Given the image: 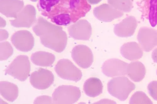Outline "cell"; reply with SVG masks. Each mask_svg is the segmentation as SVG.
Here are the masks:
<instances>
[{"mask_svg": "<svg viewBox=\"0 0 157 104\" xmlns=\"http://www.w3.org/2000/svg\"><path fill=\"white\" fill-rule=\"evenodd\" d=\"M33 30L40 37L41 43L45 47L61 53L66 48L67 35L62 28L48 22L43 18H39Z\"/></svg>", "mask_w": 157, "mask_h": 104, "instance_id": "cell-1", "label": "cell"}, {"mask_svg": "<svg viewBox=\"0 0 157 104\" xmlns=\"http://www.w3.org/2000/svg\"><path fill=\"white\" fill-rule=\"evenodd\" d=\"M136 88L135 84L125 76L113 78L108 84L110 95L122 101L126 100Z\"/></svg>", "mask_w": 157, "mask_h": 104, "instance_id": "cell-2", "label": "cell"}, {"mask_svg": "<svg viewBox=\"0 0 157 104\" xmlns=\"http://www.w3.org/2000/svg\"><path fill=\"white\" fill-rule=\"evenodd\" d=\"M31 65L29 57L20 55L16 57L5 70L9 75L21 81L27 80L31 71Z\"/></svg>", "mask_w": 157, "mask_h": 104, "instance_id": "cell-3", "label": "cell"}, {"mask_svg": "<svg viewBox=\"0 0 157 104\" xmlns=\"http://www.w3.org/2000/svg\"><path fill=\"white\" fill-rule=\"evenodd\" d=\"M81 96L79 88L72 85L60 86L55 89L52 95L54 104H74Z\"/></svg>", "mask_w": 157, "mask_h": 104, "instance_id": "cell-4", "label": "cell"}, {"mask_svg": "<svg viewBox=\"0 0 157 104\" xmlns=\"http://www.w3.org/2000/svg\"><path fill=\"white\" fill-rule=\"evenodd\" d=\"M55 70L61 78L77 82L82 79L81 70L67 59L59 60L56 65Z\"/></svg>", "mask_w": 157, "mask_h": 104, "instance_id": "cell-5", "label": "cell"}, {"mask_svg": "<svg viewBox=\"0 0 157 104\" xmlns=\"http://www.w3.org/2000/svg\"><path fill=\"white\" fill-rule=\"evenodd\" d=\"M54 80V76L51 71L41 68L33 72L30 77L32 85L39 90L48 88L53 84Z\"/></svg>", "mask_w": 157, "mask_h": 104, "instance_id": "cell-6", "label": "cell"}, {"mask_svg": "<svg viewBox=\"0 0 157 104\" xmlns=\"http://www.w3.org/2000/svg\"><path fill=\"white\" fill-rule=\"evenodd\" d=\"M71 57L78 66L83 69L90 68L94 61L92 51L86 45L75 46L72 50Z\"/></svg>", "mask_w": 157, "mask_h": 104, "instance_id": "cell-7", "label": "cell"}, {"mask_svg": "<svg viewBox=\"0 0 157 104\" xmlns=\"http://www.w3.org/2000/svg\"><path fill=\"white\" fill-rule=\"evenodd\" d=\"M11 41L16 48L23 52L31 50L34 45V38L33 34L27 30H20L12 35Z\"/></svg>", "mask_w": 157, "mask_h": 104, "instance_id": "cell-8", "label": "cell"}, {"mask_svg": "<svg viewBox=\"0 0 157 104\" xmlns=\"http://www.w3.org/2000/svg\"><path fill=\"white\" fill-rule=\"evenodd\" d=\"M128 63L117 59H111L105 62L102 67L103 74L110 77L124 76L127 74Z\"/></svg>", "mask_w": 157, "mask_h": 104, "instance_id": "cell-9", "label": "cell"}, {"mask_svg": "<svg viewBox=\"0 0 157 104\" xmlns=\"http://www.w3.org/2000/svg\"><path fill=\"white\" fill-rule=\"evenodd\" d=\"M137 39L143 50L149 52L157 46V30L142 27L138 32Z\"/></svg>", "mask_w": 157, "mask_h": 104, "instance_id": "cell-10", "label": "cell"}, {"mask_svg": "<svg viewBox=\"0 0 157 104\" xmlns=\"http://www.w3.org/2000/svg\"><path fill=\"white\" fill-rule=\"evenodd\" d=\"M36 19V11L31 5L25 6L19 13L15 19L10 21L13 27L17 28H29Z\"/></svg>", "mask_w": 157, "mask_h": 104, "instance_id": "cell-11", "label": "cell"}, {"mask_svg": "<svg viewBox=\"0 0 157 104\" xmlns=\"http://www.w3.org/2000/svg\"><path fill=\"white\" fill-rule=\"evenodd\" d=\"M68 31L70 36L75 39L86 41L92 34V27L87 20H82L71 26Z\"/></svg>", "mask_w": 157, "mask_h": 104, "instance_id": "cell-12", "label": "cell"}, {"mask_svg": "<svg viewBox=\"0 0 157 104\" xmlns=\"http://www.w3.org/2000/svg\"><path fill=\"white\" fill-rule=\"evenodd\" d=\"M94 14L98 20L105 22H111L124 15L123 12L114 8L109 4H103L96 7L94 10Z\"/></svg>", "mask_w": 157, "mask_h": 104, "instance_id": "cell-13", "label": "cell"}, {"mask_svg": "<svg viewBox=\"0 0 157 104\" xmlns=\"http://www.w3.org/2000/svg\"><path fill=\"white\" fill-rule=\"evenodd\" d=\"M137 25V22L135 17L129 16L119 23L115 25L114 32L115 34L119 37H131L135 33Z\"/></svg>", "mask_w": 157, "mask_h": 104, "instance_id": "cell-14", "label": "cell"}, {"mask_svg": "<svg viewBox=\"0 0 157 104\" xmlns=\"http://www.w3.org/2000/svg\"><path fill=\"white\" fill-rule=\"evenodd\" d=\"M23 5V2L19 0H1V12L7 17L15 18Z\"/></svg>", "mask_w": 157, "mask_h": 104, "instance_id": "cell-15", "label": "cell"}, {"mask_svg": "<svg viewBox=\"0 0 157 104\" xmlns=\"http://www.w3.org/2000/svg\"><path fill=\"white\" fill-rule=\"evenodd\" d=\"M121 53L126 59L130 61L138 60L143 56V51L139 45L135 42L124 44L121 47Z\"/></svg>", "mask_w": 157, "mask_h": 104, "instance_id": "cell-16", "label": "cell"}, {"mask_svg": "<svg viewBox=\"0 0 157 104\" xmlns=\"http://www.w3.org/2000/svg\"><path fill=\"white\" fill-rule=\"evenodd\" d=\"M146 70L144 64L140 61L128 64L127 75L133 81L139 82L145 77Z\"/></svg>", "mask_w": 157, "mask_h": 104, "instance_id": "cell-17", "label": "cell"}, {"mask_svg": "<svg viewBox=\"0 0 157 104\" xmlns=\"http://www.w3.org/2000/svg\"><path fill=\"white\" fill-rule=\"evenodd\" d=\"M103 84L98 78L90 77L85 82L83 90L85 94L88 96L95 98L102 93Z\"/></svg>", "mask_w": 157, "mask_h": 104, "instance_id": "cell-18", "label": "cell"}, {"mask_svg": "<svg viewBox=\"0 0 157 104\" xmlns=\"http://www.w3.org/2000/svg\"><path fill=\"white\" fill-rule=\"evenodd\" d=\"M33 63L38 66L50 67L56 59L54 55L45 51H39L32 54L31 58Z\"/></svg>", "mask_w": 157, "mask_h": 104, "instance_id": "cell-19", "label": "cell"}, {"mask_svg": "<svg viewBox=\"0 0 157 104\" xmlns=\"http://www.w3.org/2000/svg\"><path fill=\"white\" fill-rule=\"evenodd\" d=\"M0 92L6 100L13 102L18 97L19 89L17 86L13 83L2 81L0 83Z\"/></svg>", "mask_w": 157, "mask_h": 104, "instance_id": "cell-20", "label": "cell"}, {"mask_svg": "<svg viewBox=\"0 0 157 104\" xmlns=\"http://www.w3.org/2000/svg\"><path fill=\"white\" fill-rule=\"evenodd\" d=\"M108 2L114 8L122 12H130L132 8L131 0H108Z\"/></svg>", "mask_w": 157, "mask_h": 104, "instance_id": "cell-21", "label": "cell"}, {"mask_svg": "<svg viewBox=\"0 0 157 104\" xmlns=\"http://www.w3.org/2000/svg\"><path fill=\"white\" fill-rule=\"evenodd\" d=\"M129 103L152 104L153 102L145 93L138 91L136 92L131 98Z\"/></svg>", "mask_w": 157, "mask_h": 104, "instance_id": "cell-22", "label": "cell"}, {"mask_svg": "<svg viewBox=\"0 0 157 104\" xmlns=\"http://www.w3.org/2000/svg\"><path fill=\"white\" fill-rule=\"evenodd\" d=\"M1 61L6 60L13 53V49L11 44L7 41L1 43Z\"/></svg>", "mask_w": 157, "mask_h": 104, "instance_id": "cell-23", "label": "cell"}, {"mask_svg": "<svg viewBox=\"0 0 157 104\" xmlns=\"http://www.w3.org/2000/svg\"><path fill=\"white\" fill-rule=\"evenodd\" d=\"M149 18L152 27H155L157 24V0L151 1Z\"/></svg>", "mask_w": 157, "mask_h": 104, "instance_id": "cell-24", "label": "cell"}, {"mask_svg": "<svg viewBox=\"0 0 157 104\" xmlns=\"http://www.w3.org/2000/svg\"><path fill=\"white\" fill-rule=\"evenodd\" d=\"M59 0H40L41 7L45 11H50L53 6L58 4Z\"/></svg>", "mask_w": 157, "mask_h": 104, "instance_id": "cell-25", "label": "cell"}, {"mask_svg": "<svg viewBox=\"0 0 157 104\" xmlns=\"http://www.w3.org/2000/svg\"><path fill=\"white\" fill-rule=\"evenodd\" d=\"M54 22L58 25H65L70 23V18L67 14H61L54 18Z\"/></svg>", "mask_w": 157, "mask_h": 104, "instance_id": "cell-26", "label": "cell"}, {"mask_svg": "<svg viewBox=\"0 0 157 104\" xmlns=\"http://www.w3.org/2000/svg\"><path fill=\"white\" fill-rule=\"evenodd\" d=\"M147 88L150 96L157 101V81H153L148 85Z\"/></svg>", "mask_w": 157, "mask_h": 104, "instance_id": "cell-27", "label": "cell"}, {"mask_svg": "<svg viewBox=\"0 0 157 104\" xmlns=\"http://www.w3.org/2000/svg\"><path fill=\"white\" fill-rule=\"evenodd\" d=\"M34 104H54L53 99L50 96L42 95L37 97L34 102Z\"/></svg>", "mask_w": 157, "mask_h": 104, "instance_id": "cell-28", "label": "cell"}, {"mask_svg": "<svg viewBox=\"0 0 157 104\" xmlns=\"http://www.w3.org/2000/svg\"><path fill=\"white\" fill-rule=\"evenodd\" d=\"M9 37V34L5 30H1V41H3L7 39Z\"/></svg>", "mask_w": 157, "mask_h": 104, "instance_id": "cell-29", "label": "cell"}, {"mask_svg": "<svg viewBox=\"0 0 157 104\" xmlns=\"http://www.w3.org/2000/svg\"><path fill=\"white\" fill-rule=\"evenodd\" d=\"M152 58L154 62L157 63V48L153 51L152 54Z\"/></svg>", "mask_w": 157, "mask_h": 104, "instance_id": "cell-30", "label": "cell"}, {"mask_svg": "<svg viewBox=\"0 0 157 104\" xmlns=\"http://www.w3.org/2000/svg\"><path fill=\"white\" fill-rule=\"evenodd\" d=\"M102 0H88V2L92 5L97 4L100 2Z\"/></svg>", "mask_w": 157, "mask_h": 104, "instance_id": "cell-31", "label": "cell"}, {"mask_svg": "<svg viewBox=\"0 0 157 104\" xmlns=\"http://www.w3.org/2000/svg\"><path fill=\"white\" fill-rule=\"evenodd\" d=\"M6 22L5 20L2 18H1V27H4L6 25Z\"/></svg>", "mask_w": 157, "mask_h": 104, "instance_id": "cell-32", "label": "cell"}, {"mask_svg": "<svg viewBox=\"0 0 157 104\" xmlns=\"http://www.w3.org/2000/svg\"><path fill=\"white\" fill-rule=\"evenodd\" d=\"M30 1L33 2H36L37 1V0H30Z\"/></svg>", "mask_w": 157, "mask_h": 104, "instance_id": "cell-33", "label": "cell"}, {"mask_svg": "<svg viewBox=\"0 0 157 104\" xmlns=\"http://www.w3.org/2000/svg\"></svg>", "mask_w": 157, "mask_h": 104, "instance_id": "cell-34", "label": "cell"}]
</instances>
